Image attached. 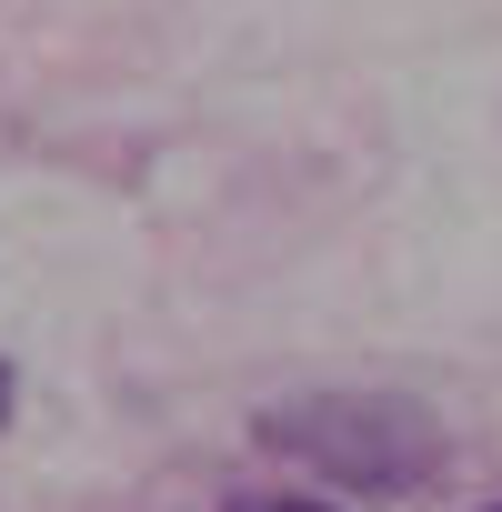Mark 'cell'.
Returning <instances> with one entry per match:
<instances>
[{
  "label": "cell",
  "mask_w": 502,
  "mask_h": 512,
  "mask_svg": "<svg viewBox=\"0 0 502 512\" xmlns=\"http://www.w3.org/2000/svg\"><path fill=\"white\" fill-rule=\"evenodd\" d=\"M251 432L342 492H422L452 452L442 412L412 392H292V402H262Z\"/></svg>",
  "instance_id": "1"
},
{
  "label": "cell",
  "mask_w": 502,
  "mask_h": 512,
  "mask_svg": "<svg viewBox=\"0 0 502 512\" xmlns=\"http://www.w3.org/2000/svg\"><path fill=\"white\" fill-rule=\"evenodd\" d=\"M221 512H342V502H302V492H231Z\"/></svg>",
  "instance_id": "2"
},
{
  "label": "cell",
  "mask_w": 502,
  "mask_h": 512,
  "mask_svg": "<svg viewBox=\"0 0 502 512\" xmlns=\"http://www.w3.org/2000/svg\"><path fill=\"white\" fill-rule=\"evenodd\" d=\"M0 422H11V362H0Z\"/></svg>",
  "instance_id": "3"
},
{
  "label": "cell",
  "mask_w": 502,
  "mask_h": 512,
  "mask_svg": "<svg viewBox=\"0 0 502 512\" xmlns=\"http://www.w3.org/2000/svg\"><path fill=\"white\" fill-rule=\"evenodd\" d=\"M482 512H502V502H482Z\"/></svg>",
  "instance_id": "4"
}]
</instances>
